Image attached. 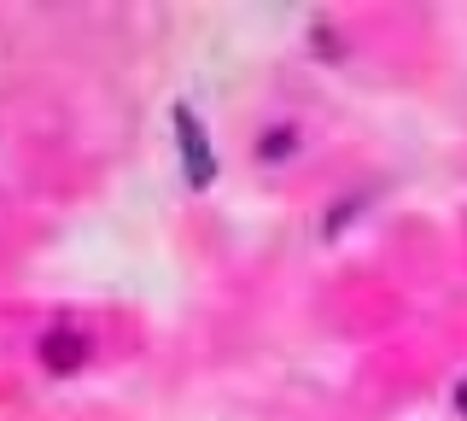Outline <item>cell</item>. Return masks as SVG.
I'll use <instances>...</instances> for the list:
<instances>
[{
	"label": "cell",
	"instance_id": "7a4b0ae2",
	"mask_svg": "<svg viewBox=\"0 0 467 421\" xmlns=\"http://www.w3.org/2000/svg\"><path fill=\"white\" fill-rule=\"evenodd\" d=\"M88 352H94V345H88L82 333H47V340H41V363H47V374H77L88 363Z\"/></svg>",
	"mask_w": 467,
	"mask_h": 421
},
{
	"label": "cell",
	"instance_id": "277c9868",
	"mask_svg": "<svg viewBox=\"0 0 467 421\" xmlns=\"http://www.w3.org/2000/svg\"><path fill=\"white\" fill-rule=\"evenodd\" d=\"M462 410H467V392H462Z\"/></svg>",
	"mask_w": 467,
	"mask_h": 421
},
{
	"label": "cell",
	"instance_id": "6da1fadb",
	"mask_svg": "<svg viewBox=\"0 0 467 421\" xmlns=\"http://www.w3.org/2000/svg\"><path fill=\"white\" fill-rule=\"evenodd\" d=\"M175 147H182V164H187V182L193 187H211L216 182V153L204 141V123L193 106H175Z\"/></svg>",
	"mask_w": 467,
	"mask_h": 421
},
{
	"label": "cell",
	"instance_id": "3957f363",
	"mask_svg": "<svg viewBox=\"0 0 467 421\" xmlns=\"http://www.w3.org/2000/svg\"><path fill=\"white\" fill-rule=\"evenodd\" d=\"M281 153H292V129H269L263 147H257V158H281Z\"/></svg>",
	"mask_w": 467,
	"mask_h": 421
}]
</instances>
